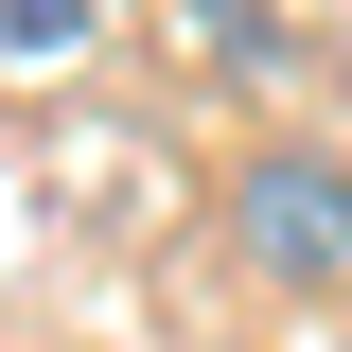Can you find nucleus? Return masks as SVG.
Here are the masks:
<instances>
[{"mask_svg":"<svg viewBox=\"0 0 352 352\" xmlns=\"http://www.w3.org/2000/svg\"><path fill=\"white\" fill-rule=\"evenodd\" d=\"M194 36H212L229 71H264V0H194Z\"/></svg>","mask_w":352,"mask_h":352,"instance_id":"obj_3","label":"nucleus"},{"mask_svg":"<svg viewBox=\"0 0 352 352\" xmlns=\"http://www.w3.org/2000/svg\"><path fill=\"white\" fill-rule=\"evenodd\" d=\"M106 36V0H0V71H71Z\"/></svg>","mask_w":352,"mask_h":352,"instance_id":"obj_2","label":"nucleus"},{"mask_svg":"<svg viewBox=\"0 0 352 352\" xmlns=\"http://www.w3.org/2000/svg\"><path fill=\"white\" fill-rule=\"evenodd\" d=\"M229 247L264 282H352V159H317V141L229 159Z\"/></svg>","mask_w":352,"mask_h":352,"instance_id":"obj_1","label":"nucleus"}]
</instances>
